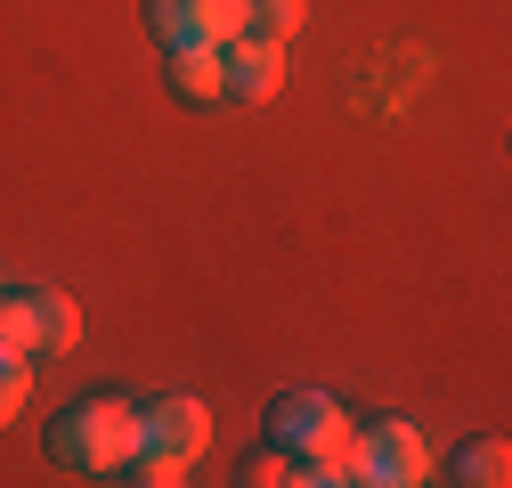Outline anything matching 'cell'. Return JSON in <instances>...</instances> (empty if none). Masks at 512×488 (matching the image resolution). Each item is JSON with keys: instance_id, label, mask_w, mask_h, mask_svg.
<instances>
[{"instance_id": "obj_3", "label": "cell", "mask_w": 512, "mask_h": 488, "mask_svg": "<svg viewBox=\"0 0 512 488\" xmlns=\"http://www.w3.org/2000/svg\"><path fill=\"white\" fill-rule=\"evenodd\" d=\"M350 480H366V488H415V480H431L423 432H415V423H399V415L350 432Z\"/></svg>"}, {"instance_id": "obj_11", "label": "cell", "mask_w": 512, "mask_h": 488, "mask_svg": "<svg viewBox=\"0 0 512 488\" xmlns=\"http://www.w3.org/2000/svg\"><path fill=\"white\" fill-rule=\"evenodd\" d=\"M236 480H244V488H277V480H293V456L269 440V448H252V456L236 464Z\"/></svg>"}, {"instance_id": "obj_6", "label": "cell", "mask_w": 512, "mask_h": 488, "mask_svg": "<svg viewBox=\"0 0 512 488\" xmlns=\"http://www.w3.org/2000/svg\"><path fill=\"white\" fill-rule=\"evenodd\" d=\"M147 33L163 49H220L228 25H220V0H147Z\"/></svg>"}, {"instance_id": "obj_2", "label": "cell", "mask_w": 512, "mask_h": 488, "mask_svg": "<svg viewBox=\"0 0 512 488\" xmlns=\"http://www.w3.org/2000/svg\"><path fill=\"white\" fill-rule=\"evenodd\" d=\"M0 334H9V350H25V358L74 350L82 342V310H74V293H57V285H9L0 293Z\"/></svg>"}, {"instance_id": "obj_9", "label": "cell", "mask_w": 512, "mask_h": 488, "mask_svg": "<svg viewBox=\"0 0 512 488\" xmlns=\"http://www.w3.org/2000/svg\"><path fill=\"white\" fill-rule=\"evenodd\" d=\"M106 480H122V488H179V480H187V464H179V456H155V448H131Z\"/></svg>"}, {"instance_id": "obj_10", "label": "cell", "mask_w": 512, "mask_h": 488, "mask_svg": "<svg viewBox=\"0 0 512 488\" xmlns=\"http://www.w3.org/2000/svg\"><path fill=\"white\" fill-rule=\"evenodd\" d=\"M25 399H33V358H0V432L25 415Z\"/></svg>"}, {"instance_id": "obj_4", "label": "cell", "mask_w": 512, "mask_h": 488, "mask_svg": "<svg viewBox=\"0 0 512 488\" xmlns=\"http://www.w3.org/2000/svg\"><path fill=\"white\" fill-rule=\"evenodd\" d=\"M131 432H139V448H155V456L196 464V456L212 448V407H204V399H187V391H171V399L131 407Z\"/></svg>"}, {"instance_id": "obj_12", "label": "cell", "mask_w": 512, "mask_h": 488, "mask_svg": "<svg viewBox=\"0 0 512 488\" xmlns=\"http://www.w3.org/2000/svg\"><path fill=\"white\" fill-rule=\"evenodd\" d=\"M244 17H252V33H277L285 41L301 25V0H244Z\"/></svg>"}, {"instance_id": "obj_5", "label": "cell", "mask_w": 512, "mask_h": 488, "mask_svg": "<svg viewBox=\"0 0 512 488\" xmlns=\"http://www.w3.org/2000/svg\"><path fill=\"white\" fill-rule=\"evenodd\" d=\"M220 82H228V98H244V106H269V98L285 90V41H277V33H236V41H220Z\"/></svg>"}, {"instance_id": "obj_7", "label": "cell", "mask_w": 512, "mask_h": 488, "mask_svg": "<svg viewBox=\"0 0 512 488\" xmlns=\"http://www.w3.org/2000/svg\"><path fill=\"white\" fill-rule=\"evenodd\" d=\"M171 98L187 106H220L228 82H220V49H171Z\"/></svg>"}, {"instance_id": "obj_8", "label": "cell", "mask_w": 512, "mask_h": 488, "mask_svg": "<svg viewBox=\"0 0 512 488\" xmlns=\"http://www.w3.org/2000/svg\"><path fill=\"white\" fill-rule=\"evenodd\" d=\"M456 480H464V488H504V480H512V448H504V432L464 440V448H456Z\"/></svg>"}, {"instance_id": "obj_13", "label": "cell", "mask_w": 512, "mask_h": 488, "mask_svg": "<svg viewBox=\"0 0 512 488\" xmlns=\"http://www.w3.org/2000/svg\"><path fill=\"white\" fill-rule=\"evenodd\" d=\"M0 293H9V269H0Z\"/></svg>"}, {"instance_id": "obj_1", "label": "cell", "mask_w": 512, "mask_h": 488, "mask_svg": "<svg viewBox=\"0 0 512 488\" xmlns=\"http://www.w3.org/2000/svg\"><path fill=\"white\" fill-rule=\"evenodd\" d=\"M41 448H49V464L106 480L122 456L139 448V432H131V399H82V407H66V415H49Z\"/></svg>"}]
</instances>
